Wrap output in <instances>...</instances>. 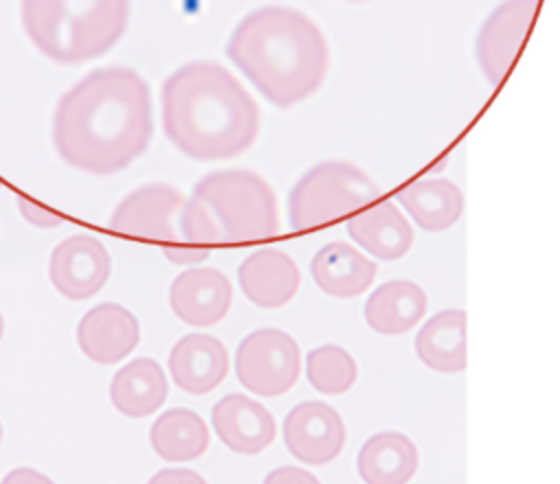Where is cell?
Segmentation results:
<instances>
[{"instance_id": "6da1fadb", "label": "cell", "mask_w": 560, "mask_h": 484, "mask_svg": "<svg viewBox=\"0 0 560 484\" xmlns=\"http://www.w3.org/2000/svg\"><path fill=\"white\" fill-rule=\"evenodd\" d=\"M153 134V101L147 81L127 66H105L79 79L52 114L59 158L92 175L129 166Z\"/></svg>"}, {"instance_id": "7a4b0ae2", "label": "cell", "mask_w": 560, "mask_h": 484, "mask_svg": "<svg viewBox=\"0 0 560 484\" xmlns=\"http://www.w3.org/2000/svg\"><path fill=\"white\" fill-rule=\"evenodd\" d=\"M162 127L190 160H230L260 134V110L245 85L217 61H188L162 85Z\"/></svg>"}, {"instance_id": "3957f363", "label": "cell", "mask_w": 560, "mask_h": 484, "mask_svg": "<svg viewBox=\"0 0 560 484\" xmlns=\"http://www.w3.org/2000/svg\"><path fill=\"white\" fill-rule=\"evenodd\" d=\"M225 55L276 107H293L315 94L330 68L322 28L284 4H265L241 18Z\"/></svg>"}, {"instance_id": "277c9868", "label": "cell", "mask_w": 560, "mask_h": 484, "mask_svg": "<svg viewBox=\"0 0 560 484\" xmlns=\"http://www.w3.org/2000/svg\"><path fill=\"white\" fill-rule=\"evenodd\" d=\"M278 230L273 188L258 173L245 169L203 175L179 212V241L197 247L265 241Z\"/></svg>"}, {"instance_id": "5b68a950", "label": "cell", "mask_w": 560, "mask_h": 484, "mask_svg": "<svg viewBox=\"0 0 560 484\" xmlns=\"http://www.w3.org/2000/svg\"><path fill=\"white\" fill-rule=\"evenodd\" d=\"M33 46L55 64L77 66L112 50L129 20V0H20Z\"/></svg>"}, {"instance_id": "8992f818", "label": "cell", "mask_w": 560, "mask_h": 484, "mask_svg": "<svg viewBox=\"0 0 560 484\" xmlns=\"http://www.w3.org/2000/svg\"><path fill=\"white\" fill-rule=\"evenodd\" d=\"M376 182L357 164L326 160L311 166L289 191L287 212L293 230L326 228L328 223L372 204Z\"/></svg>"}, {"instance_id": "52a82bcc", "label": "cell", "mask_w": 560, "mask_h": 484, "mask_svg": "<svg viewBox=\"0 0 560 484\" xmlns=\"http://www.w3.org/2000/svg\"><path fill=\"white\" fill-rule=\"evenodd\" d=\"M234 370L245 390L265 399L280 396L298 383L302 370L300 346L280 329H256L241 339Z\"/></svg>"}, {"instance_id": "ba28073f", "label": "cell", "mask_w": 560, "mask_h": 484, "mask_svg": "<svg viewBox=\"0 0 560 484\" xmlns=\"http://www.w3.org/2000/svg\"><path fill=\"white\" fill-rule=\"evenodd\" d=\"M538 0H503L483 20L475 50L483 77L499 85L512 70L536 20Z\"/></svg>"}, {"instance_id": "9c48e42d", "label": "cell", "mask_w": 560, "mask_h": 484, "mask_svg": "<svg viewBox=\"0 0 560 484\" xmlns=\"http://www.w3.org/2000/svg\"><path fill=\"white\" fill-rule=\"evenodd\" d=\"M184 201V195L168 184H144L118 201L109 228L125 237L177 243Z\"/></svg>"}, {"instance_id": "30bf717a", "label": "cell", "mask_w": 560, "mask_h": 484, "mask_svg": "<svg viewBox=\"0 0 560 484\" xmlns=\"http://www.w3.org/2000/svg\"><path fill=\"white\" fill-rule=\"evenodd\" d=\"M109 272L112 258L107 247L88 232L63 239L48 261L50 283L68 300H88L98 293Z\"/></svg>"}, {"instance_id": "8fae6325", "label": "cell", "mask_w": 560, "mask_h": 484, "mask_svg": "<svg viewBox=\"0 0 560 484\" xmlns=\"http://www.w3.org/2000/svg\"><path fill=\"white\" fill-rule=\"evenodd\" d=\"M282 438L293 458L322 466L332 462L346 445V423L324 401H302L284 416Z\"/></svg>"}, {"instance_id": "7c38bea8", "label": "cell", "mask_w": 560, "mask_h": 484, "mask_svg": "<svg viewBox=\"0 0 560 484\" xmlns=\"http://www.w3.org/2000/svg\"><path fill=\"white\" fill-rule=\"evenodd\" d=\"M232 283L214 267H190L182 272L168 289L173 313L197 329L221 322L232 307Z\"/></svg>"}, {"instance_id": "4fadbf2b", "label": "cell", "mask_w": 560, "mask_h": 484, "mask_svg": "<svg viewBox=\"0 0 560 484\" xmlns=\"http://www.w3.org/2000/svg\"><path fill=\"white\" fill-rule=\"evenodd\" d=\"M140 342L138 318L118 302L92 307L77 324V344L94 364L109 366L122 361Z\"/></svg>"}, {"instance_id": "5bb4252c", "label": "cell", "mask_w": 560, "mask_h": 484, "mask_svg": "<svg viewBox=\"0 0 560 484\" xmlns=\"http://www.w3.org/2000/svg\"><path fill=\"white\" fill-rule=\"evenodd\" d=\"M212 429L219 440L234 453L254 456L267 449L276 434L278 425L273 414L258 401L232 392L219 399L212 407Z\"/></svg>"}, {"instance_id": "9a60e30c", "label": "cell", "mask_w": 560, "mask_h": 484, "mask_svg": "<svg viewBox=\"0 0 560 484\" xmlns=\"http://www.w3.org/2000/svg\"><path fill=\"white\" fill-rule=\"evenodd\" d=\"M173 383L188 394H208L223 383L230 370L228 348L210 333H188L168 353Z\"/></svg>"}, {"instance_id": "2e32d148", "label": "cell", "mask_w": 560, "mask_h": 484, "mask_svg": "<svg viewBox=\"0 0 560 484\" xmlns=\"http://www.w3.org/2000/svg\"><path fill=\"white\" fill-rule=\"evenodd\" d=\"M236 278L245 298L262 309H278L291 302L302 280L298 263L276 247H262L249 254L238 265Z\"/></svg>"}, {"instance_id": "e0dca14e", "label": "cell", "mask_w": 560, "mask_h": 484, "mask_svg": "<svg viewBox=\"0 0 560 484\" xmlns=\"http://www.w3.org/2000/svg\"><path fill=\"white\" fill-rule=\"evenodd\" d=\"M346 230L359 247L378 261H396L413 243V228L389 199L354 212L346 221Z\"/></svg>"}, {"instance_id": "ac0fdd59", "label": "cell", "mask_w": 560, "mask_h": 484, "mask_svg": "<svg viewBox=\"0 0 560 484\" xmlns=\"http://www.w3.org/2000/svg\"><path fill=\"white\" fill-rule=\"evenodd\" d=\"M315 285L332 298H357L376 278V263L346 241L326 243L311 258Z\"/></svg>"}, {"instance_id": "d6986e66", "label": "cell", "mask_w": 560, "mask_h": 484, "mask_svg": "<svg viewBox=\"0 0 560 484\" xmlns=\"http://www.w3.org/2000/svg\"><path fill=\"white\" fill-rule=\"evenodd\" d=\"M168 394V381L162 366L151 357H136L109 381L112 405L129 418L155 414Z\"/></svg>"}, {"instance_id": "ffe728a7", "label": "cell", "mask_w": 560, "mask_h": 484, "mask_svg": "<svg viewBox=\"0 0 560 484\" xmlns=\"http://www.w3.org/2000/svg\"><path fill=\"white\" fill-rule=\"evenodd\" d=\"M427 313L424 289L407 278H394L376 287L363 307L368 326L381 335L411 331Z\"/></svg>"}, {"instance_id": "44dd1931", "label": "cell", "mask_w": 560, "mask_h": 484, "mask_svg": "<svg viewBox=\"0 0 560 484\" xmlns=\"http://www.w3.org/2000/svg\"><path fill=\"white\" fill-rule=\"evenodd\" d=\"M418 464L416 445L400 431L372 434L357 453V471L365 484H407Z\"/></svg>"}, {"instance_id": "7402d4cb", "label": "cell", "mask_w": 560, "mask_h": 484, "mask_svg": "<svg viewBox=\"0 0 560 484\" xmlns=\"http://www.w3.org/2000/svg\"><path fill=\"white\" fill-rule=\"evenodd\" d=\"M418 359L435 372H462L466 368V313L444 309L427 320L416 333Z\"/></svg>"}, {"instance_id": "603a6c76", "label": "cell", "mask_w": 560, "mask_h": 484, "mask_svg": "<svg viewBox=\"0 0 560 484\" xmlns=\"http://www.w3.org/2000/svg\"><path fill=\"white\" fill-rule=\"evenodd\" d=\"M396 199L427 232H442L457 223L464 212L459 186L444 177L416 180L396 193Z\"/></svg>"}, {"instance_id": "cb8c5ba5", "label": "cell", "mask_w": 560, "mask_h": 484, "mask_svg": "<svg viewBox=\"0 0 560 484\" xmlns=\"http://www.w3.org/2000/svg\"><path fill=\"white\" fill-rule=\"evenodd\" d=\"M149 440L162 460L188 462L208 451L210 431L197 412L188 407H173L153 420Z\"/></svg>"}, {"instance_id": "d4e9b609", "label": "cell", "mask_w": 560, "mask_h": 484, "mask_svg": "<svg viewBox=\"0 0 560 484\" xmlns=\"http://www.w3.org/2000/svg\"><path fill=\"white\" fill-rule=\"evenodd\" d=\"M357 374L354 357L337 344H322L306 355V379L322 394L337 396L348 392Z\"/></svg>"}, {"instance_id": "484cf974", "label": "cell", "mask_w": 560, "mask_h": 484, "mask_svg": "<svg viewBox=\"0 0 560 484\" xmlns=\"http://www.w3.org/2000/svg\"><path fill=\"white\" fill-rule=\"evenodd\" d=\"M18 206H20V215L35 228H57L63 223V217L48 210L46 206H39L37 201H33L31 197H18Z\"/></svg>"}, {"instance_id": "4316f807", "label": "cell", "mask_w": 560, "mask_h": 484, "mask_svg": "<svg viewBox=\"0 0 560 484\" xmlns=\"http://www.w3.org/2000/svg\"><path fill=\"white\" fill-rule=\"evenodd\" d=\"M162 250H164V256L175 265H195L210 256V247H197L186 243H166Z\"/></svg>"}, {"instance_id": "83f0119b", "label": "cell", "mask_w": 560, "mask_h": 484, "mask_svg": "<svg viewBox=\"0 0 560 484\" xmlns=\"http://www.w3.org/2000/svg\"><path fill=\"white\" fill-rule=\"evenodd\" d=\"M262 484H322L311 471L287 464V466H278L273 471L267 473V477L262 480Z\"/></svg>"}, {"instance_id": "f1b7e54d", "label": "cell", "mask_w": 560, "mask_h": 484, "mask_svg": "<svg viewBox=\"0 0 560 484\" xmlns=\"http://www.w3.org/2000/svg\"><path fill=\"white\" fill-rule=\"evenodd\" d=\"M147 484H208L197 471L190 469H160Z\"/></svg>"}, {"instance_id": "f546056e", "label": "cell", "mask_w": 560, "mask_h": 484, "mask_svg": "<svg viewBox=\"0 0 560 484\" xmlns=\"http://www.w3.org/2000/svg\"><path fill=\"white\" fill-rule=\"evenodd\" d=\"M0 484H55L48 475H44L42 471L37 469H31V466H15L11 469Z\"/></svg>"}, {"instance_id": "4dcf8cb0", "label": "cell", "mask_w": 560, "mask_h": 484, "mask_svg": "<svg viewBox=\"0 0 560 484\" xmlns=\"http://www.w3.org/2000/svg\"><path fill=\"white\" fill-rule=\"evenodd\" d=\"M2 333H4V320H2V313H0V339H2Z\"/></svg>"}, {"instance_id": "1f68e13d", "label": "cell", "mask_w": 560, "mask_h": 484, "mask_svg": "<svg viewBox=\"0 0 560 484\" xmlns=\"http://www.w3.org/2000/svg\"><path fill=\"white\" fill-rule=\"evenodd\" d=\"M0 440H2V425H0Z\"/></svg>"}, {"instance_id": "d6a6232c", "label": "cell", "mask_w": 560, "mask_h": 484, "mask_svg": "<svg viewBox=\"0 0 560 484\" xmlns=\"http://www.w3.org/2000/svg\"><path fill=\"white\" fill-rule=\"evenodd\" d=\"M354 2H361V0H354Z\"/></svg>"}, {"instance_id": "836d02e7", "label": "cell", "mask_w": 560, "mask_h": 484, "mask_svg": "<svg viewBox=\"0 0 560 484\" xmlns=\"http://www.w3.org/2000/svg\"><path fill=\"white\" fill-rule=\"evenodd\" d=\"M0 186H2V182H0Z\"/></svg>"}]
</instances>
